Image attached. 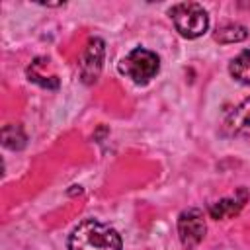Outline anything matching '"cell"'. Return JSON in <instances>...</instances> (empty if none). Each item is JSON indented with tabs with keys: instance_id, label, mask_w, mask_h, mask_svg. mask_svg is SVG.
<instances>
[{
	"instance_id": "ba28073f",
	"label": "cell",
	"mask_w": 250,
	"mask_h": 250,
	"mask_svg": "<svg viewBox=\"0 0 250 250\" xmlns=\"http://www.w3.org/2000/svg\"><path fill=\"white\" fill-rule=\"evenodd\" d=\"M229 72L234 80H238L242 84H250V49L242 51L238 57H234L230 61Z\"/></svg>"
},
{
	"instance_id": "5b68a950",
	"label": "cell",
	"mask_w": 250,
	"mask_h": 250,
	"mask_svg": "<svg viewBox=\"0 0 250 250\" xmlns=\"http://www.w3.org/2000/svg\"><path fill=\"white\" fill-rule=\"evenodd\" d=\"M104 55H105V43L100 37H92L80 59V76L86 84L98 80L104 66Z\"/></svg>"
},
{
	"instance_id": "8992f818",
	"label": "cell",
	"mask_w": 250,
	"mask_h": 250,
	"mask_svg": "<svg viewBox=\"0 0 250 250\" xmlns=\"http://www.w3.org/2000/svg\"><path fill=\"white\" fill-rule=\"evenodd\" d=\"M246 201H248V191H246L244 188H240L234 197H225V199L213 203V205L209 207V215H211L213 219H217V221H219V219L234 217V215L240 213V209L244 207Z\"/></svg>"
},
{
	"instance_id": "30bf717a",
	"label": "cell",
	"mask_w": 250,
	"mask_h": 250,
	"mask_svg": "<svg viewBox=\"0 0 250 250\" xmlns=\"http://www.w3.org/2000/svg\"><path fill=\"white\" fill-rule=\"evenodd\" d=\"M25 133L20 125H6L2 129V145L10 150H20L25 146Z\"/></svg>"
},
{
	"instance_id": "52a82bcc",
	"label": "cell",
	"mask_w": 250,
	"mask_h": 250,
	"mask_svg": "<svg viewBox=\"0 0 250 250\" xmlns=\"http://www.w3.org/2000/svg\"><path fill=\"white\" fill-rule=\"evenodd\" d=\"M225 129L230 135H250V98L229 113L225 121Z\"/></svg>"
},
{
	"instance_id": "3957f363",
	"label": "cell",
	"mask_w": 250,
	"mask_h": 250,
	"mask_svg": "<svg viewBox=\"0 0 250 250\" xmlns=\"http://www.w3.org/2000/svg\"><path fill=\"white\" fill-rule=\"evenodd\" d=\"M160 70V59L156 53L137 47L119 62V72L131 78L135 84H146Z\"/></svg>"
},
{
	"instance_id": "277c9868",
	"label": "cell",
	"mask_w": 250,
	"mask_h": 250,
	"mask_svg": "<svg viewBox=\"0 0 250 250\" xmlns=\"http://www.w3.org/2000/svg\"><path fill=\"white\" fill-rule=\"evenodd\" d=\"M207 232V225H205V217L201 209L189 207L184 209L178 217V234H180V242L184 244V248L191 250L195 248Z\"/></svg>"
},
{
	"instance_id": "9c48e42d",
	"label": "cell",
	"mask_w": 250,
	"mask_h": 250,
	"mask_svg": "<svg viewBox=\"0 0 250 250\" xmlns=\"http://www.w3.org/2000/svg\"><path fill=\"white\" fill-rule=\"evenodd\" d=\"M246 37H248V29L240 23H225L217 27V33H215V41L219 43H238V41H244Z\"/></svg>"
},
{
	"instance_id": "7a4b0ae2",
	"label": "cell",
	"mask_w": 250,
	"mask_h": 250,
	"mask_svg": "<svg viewBox=\"0 0 250 250\" xmlns=\"http://www.w3.org/2000/svg\"><path fill=\"white\" fill-rule=\"evenodd\" d=\"M170 18L180 35L188 39H195L203 35L209 27V16L205 8L197 2H180L170 8Z\"/></svg>"
},
{
	"instance_id": "6da1fadb",
	"label": "cell",
	"mask_w": 250,
	"mask_h": 250,
	"mask_svg": "<svg viewBox=\"0 0 250 250\" xmlns=\"http://www.w3.org/2000/svg\"><path fill=\"white\" fill-rule=\"evenodd\" d=\"M119 232L96 219H86L68 236V250H121Z\"/></svg>"
}]
</instances>
